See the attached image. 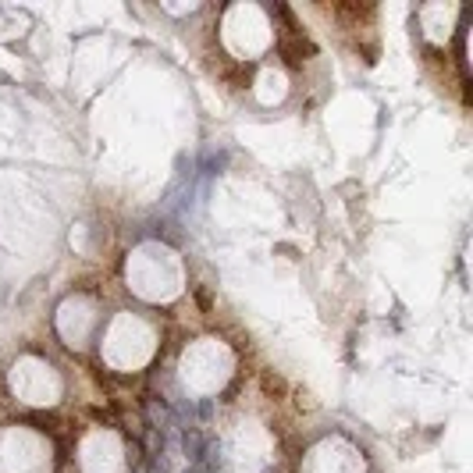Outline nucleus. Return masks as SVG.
Returning <instances> with one entry per match:
<instances>
[{
	"label": "nucleus",
	"mask_w": 473,
	"mask_h": 473,
	"mask_svg": "<svg viewBox=\"0 0 473 473\" xmlns=\"http://www.w3.org/2000/svg\"><path fill=\"white\" fill-rule=\"evenodd\" d=\"M93 328H96V306H93V299H86V296H68V299L57 306V331H61V338H65L72 349L86 345V338L93 335Z\"/></svg>",
	"instance_id": "9d476101"
},
{
	"label": "nucleus",
	"mask_w": 473,
	"mask_h": 473,
	"mask_svg": "<svg viewBox=\"0 0 473 473\" xmlns=\"http://www.w3.org/2000/svg\"><path fill=\"white\" fill-rule=\"evenodd\" d=\"M224 459L231 473H267V466L274 462V438L271 430L246 416L235 423V430L224 441Z\"/></svg>",
	"instance_id": "20e7f679"
},
{
	"label": "nucleus",
	"mask_w": 473,
	"mask_h": 473,
	"mask_svg": "<svg viewBox=\"0 0 473 473\" xmlns=\"http://www.w3.org/2000/svg\"><path fill=\"white\" fill-rule=\"evenodd\" d=\"M8 384L26 406H54L61 399V377L40 356H18L8 370Z\"/></svg>",
	"instance_id": "0eeeda50"
},
{
	"label": "nucleus",
	"mask_w": 473,
	"mask_h": 473,
	"mask_svg": "<svg viewBox=\"0 0 473 473\" xmlns=\"http://www.w3.org/2000/svg\"><path fill=\"white\" fill-rule=\"evenodd\" d=\"M221 40L235 57H257L271 47V22L257 4H235L221 22Z\"/></svg>",
	"instance_id": "423d86ee"
},
{
	"label": "nucleus",
	"mask_w": 473,
	"mask_h": 473,
	"mask_svg": "<svg viewBox=\"0 0 473 473\" xmlns=\"http://www.w3.org/2000/svg\"><path fill=\"white\" fill-rule=\"evenodd\" d=\"M303 473H367V462H363V452L352 441L324 438L306 452Z\"/></svg>",
	"instance_id": "6e6552de"
},
{
	"label": "nucleus",
	"mask_w": 473,
	"mask_h": 473,
	"mask_svg": "<svg viewBox=\"0 0 473 473\" xmlns=\"http://www.w3.org/2000/svg\"><path fill=\"white\" fill-rule=\"evenodd\" d=\"M54 445L29 427L0 430V473H50Z\"/></svg>",
	"instance_id": "39448f33"
},
{
	"label": "nucleus",
	"mask_w": 473,
	"mask_h": 473,
	"mask_svg": "<svg viewBox=\"0 0 473 473\" xmlns=\"http://www.w3.org/2000/svg\"><path fill=\"white\" fill-rule=\"evenodd\" d=\"M100 352L114 370H139L157 352V331L135 313H118L104 331Z\"/></svg>",
	"instance_id": "7ed1b4c3"
},
{
	"label": "nucleus",
	"mask_w": 473,
	"mask_h": 473,
	"mask_svg": "<svg viewBox=\"0 0 473 473\" xmlns=\"http://www.w3.org/2000/svg\"><path fill=\"white\" fill-rule=\"evenodd\" d=\"M455 15H459V8H455V4H427V8H420L423 33H427L430 40H448Z\"/></svg>",
	"instance_id": "9b49d317"
},
{
	"label": "nucleus",
	"mask_w": 473,
	"mask_h": 473,
	"mask_svg": "<svg viewBox=\"0 0 473 473\" xmlns=\"http://www.w3.org/2000/svg\"><path fill=\"white\" fill-rule=\"evenodd\" d=\"M235 370V356L221 338L192 342L178 360V377L192 395H217Z\"/></svg>",
	"instance_id": "f03ea898"
},
{
	"label": "nucleus",
	"mask_w": 473,
	"mask_h": 473,
	"mask_svg": "<svg viewBox=\"0 0 473 473\" xmlns=\"http://www.w3.org/2000/svg\"><path fill=\"white\" fill-rule=\"evenodd\" d=\"M289 96V79H285V72L282 68H264L260 75H257V100L264 104V107H274V104H282Z\"/></svg>",
	"instance_id": "f8f14e48"
},
{
	"label": "nucleus",
	"mask_w": 473,
	"mask_h": 473,
	"mask_svg": "<svg viewBox=\"0 0 473 473\" xmlns=\"http://www.w3.org/2000/svg\"><path fill=\"white\" fill-rule=\"evenodd\" d=\"M79 466L82 473H121L125 469V445L114 430H89L79 445Z\"/></svg>",
	"instance_id": "1a4fd4ad"
},
{
	"label": "nucleus",
	"mask_w": 473,
	"mask_h": 473,
	"mask_svg": "<svg viewBox=\"0 0 473 473\" xmlns=\"http://www.w3.org/2000/svg\"><path fill=\"white\" fill-rule=\"evenodd\" d=\"M125 282L146 303H167L185 289V267H182V257L171 246L143 243L128 253Z\"/></svg>",
	"instance_id": "f257e3e1"
}]
</instances>
